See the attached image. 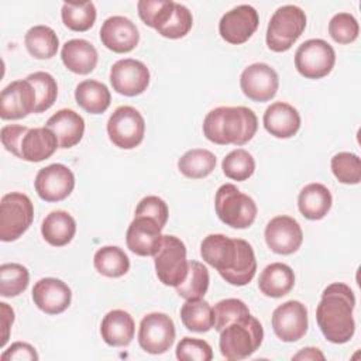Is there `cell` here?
Instances as JSON below:
<instances>
[{
  "mask_svg": "<svg viewBox=\"0 0 361 361\" xmlns=\"http://www.w3.org/2000/svg\"><path fill=\"white\" fill-rule=\"evenodd\" d=\"M333 197L330 190L317 182L306 185L298 196V207L307 220H322L331 209Z\"/></svg>",
  "mask_w": 361,
  "mask_h": 361,
  "instance_id": "cell-28",
  "label": "cell"
},
{
  "mask_svg": "<svg viewBox=\"0 0 361 361\" xmlns=\"http://www.w3.org/2000/svg\"><path fill=\"white\" fill-rule=\"evenodd\" d=\"M1 361H37L38 354L35 348L24 341L13 343L7 350L0 355Z\"/></svg>",
  "mask_w": 361,
  "mask_h": 361,
  "instance_id": "cell-48",
  "label": "cell"
},
{
  "mask_svg": "<svg viewBox=\"0 0 361 361\" xmlns=\"http://www.w3.org/2000/svg\"><path fill=\"white\" fill-rule=\"evenodd\" d=\"M200 255L230 285L244 286L255 276V254L251 244L243 238L209 234L200 244Z\"/></svg>",
  "mask_w": 361,
  "mask_h": 361,
  "instance_id": "cell-1",
  "label": "cell"
},
{
  "mask_svg": "<svg viewBox=\"0 0 361 361\" xmlns=\"http://www.w3.org/2000/svg\"><path fill=\"white\" fill-rule=\"evenodd\" d=\"M306 28L305 11L293 4L275 10L267 28V45L274 52L288 51Z\"/></svg>",
  "mask_w": 361,
  "mask_h": 361,
  "instance_id": "cell-6",
  "label": "cell"
},
{
  "mask_svg": "<svg viewBox=\"0 0 361 361\" xmlns=\"http://www.w3.org/2000/svg\"><path fill=\"white\" fill-rule=\"evenodd\" d=\"M14 322V310L4 302L0 303V323H1V341L0 347H4L8 336H10V329Z\"/></svg>",
  "mask_w": 361,
  "mask_h": 361,
  "instance_id": "cell-49",
  "label": "cell"
},
{
  "mask_svg": "<svg viewBox=\"0 0 361 361\" xmlns=\"http://www.w3.org/2000/svg\"><path fill=\"white\" fill-rule=\"evenodd\" d=\"M56 135L59 148H71L76 145L85 133L83 117L71 109H61L52 114L47 126Z\"/></svg>",
  "mask_w": 361,
  "mask_h": 361,
  "instance_id": "cell-24",
  "label": "cell"
},
{
  "mask_svg": "<svg viewBox=\"0 0 361 361\" xmlns=\"http://www.w3.org/2000/svg\"><path fill=\"white\" fill-rule=\"evenodd\" d=\"M358 21L350 13H337L329 23V34L337 44L354 42L358 37Z\"/></svg>",
  "mask_w": 361,
  "mask_h": 361,
  "instance_id": "cell-44",
  "label": "cell"
},
{
  "mask_svg": "<svg viewBox=\"0 0 361 361\" xmlns=\"http://www.w3.org/2000/svg\"><path fill=\"white\" fill-rule=\"evenodd\" d=\"M30 283L28 269L17 262H6L0 265V295L3 298H14L23 293Z\"/></svg>",
  "mask_w": 361,
  "mask_h": 361,
  "instance_id": "cell-37",
  "label": "cell"
},
{
  "mask_svg": "<svg viewBox=\"0 0 361 361\" xmlns=\"http://www.w3.org/2000/svg\"><path fill=\"white\" fill-rule=\"evenodd\" d=\"M183 326L196 333H206L214 327V312L209 302L202 299H189L180 307Z\"/></svg>",
  "mask_w": 361,
  "mask_h": 361,
  "instance_id": "cell-32",
  "label": "cell"
},
{
  "mask_svg": "<svg viewBox=\"0 0 361 361\" xmlns=\"http://www.w3.org/2000/svg\"><path fill=\"white\" fill-rule=\"evenodd\" d=\"M59 148L56 135L48 127L28 128L20 142L18 158L28 162L48 159Z\"/></svg>",
  "mask_w": 361,
  "mask_h": 361,
  "instance_id": "cell-23",
  "label": "cell"
},
{
  "mask_svg": "<svg viewBox=\"0 0 361 361\" xmlns=\"http://www.w3.org/2000/svg\"><path fill=\"white\" fill-rule=\"evenodd\" d=\"M264 340V329L251 313L230 323L220 331V353L227 360H244L252 355Z\"/></svg>",
  "mask_w": 361,
  "mask_h": 361,
  "instance_id": "cell-4",
  "label": "cell"
},
{
  "mask_svg": "<svg viewBox=\"0 0 361 361\" xmlns=\"http://www.w3.org/2000/svg\"><path fill=\"white\" fill-rule=\"evenodd\" d=\"M134 216H147V217L155 220L164 228L168 221L169 210H168V206L164 199L151 195V196L142 197L138 202Z\"/></svg>",
  "mask_w": 361,
  "mask_h": 361,
  "instance_id": "cell-46",
  "label": "cell"
},
{
  "mask_svg": "<svg viewBox=\"0 0 361 361\" xmlns=\"http://www.w3.org/2000/svg\"><path fill=\"white\" fill-rule=\"evenodd\" d=\"M135 333V323L131 314L121 309L110 310L102 320L100 334L106 344L111 347L128 345Z\"/></svg>",
  "mask_w": 361,
  "mask_h": 361,
  "instance_id": "cell-26",
  "label": "cell"
},
{
  "mask_svg": "<svg viewBox=\"0 0 361 361\" xmlns=\"http://www.w3.org/2000/svg\"><path fill=\"white\" fill-rule=\"evenodd\" d=\"M209 271L199 261H189L188 275L185 281L176 286V293L189 300V299H202L209 289Z\"/></svg>",
  "mask_w": 361,
  "mask_h": 361,
  "instance_id": "cell-35",
  "label": "cell"
},
{
  "mask_svg": "<svg viewBox=\"0 0 361 361\" xmlns=\"http://www.w3.org/2000/svg\"><path fill=\"white\" fill-rule=\"evenodd\" d=\"M32 300L44 313L59 314L69 307L72 290L58 278H42L32 288Z\"/></svg>",
  "mask_w": 361,
  "mask_h": 361,
  "instance_id": "cell-21",
  "label": "cell"
},
{
  "mask_svg": "<svg viewBox=\"0 0 361 361\" xmlns=\"http://www.w3.org/2000/svg\"><path fill=\"white\" fill-rule=\"evenodd\" d=\"M63 24L78 32L87 31L96 21V7L93 1L82 3H63L61 10Z\"/></svg>",
  "mask_w": 361,
  "mask_h": 361,
  "instance_id": "cell-36",
  "label": "cell"
},
{
  "mask_svg": "<svg viewBox=\"0 0 361 361\" xmlns=\"http://www.w3.org/2000/svg\"><path fill=\"white\" fill-rule=\"evenodd\" d=\"M217 217L233 228H248L257 217V204L252 197L243 193L235 185H221L214 196Z\"/></svg>",
  "mask_w": 361,
  "mask_h": 361,
  "instance_id": "cell-5",
  "label": "cell"
},
{
  "mask_svg": "<svg viewBox=\"0 0 361 361\" xmlns=\"http://www.w3.org/2000/svg\"><path fill=\"white\" fill-rule=\"evenodd\" d=\"M175 353L176 358L182 361H210L213 358L210 344L195 337H183L178 343Z\"/></svg>",
  "mask_w": 361,
  "mask_h": 361,
  "instance_id": "cell-45",
  "label": "cell"
},
{
  "mask_svg": "<svg viewBox=\"0 0 361 361\" xmlns=\"http://www.w3.org/2000/svg\"><path fill=\"white\" fill-rule=\"evenodd\" d=\"M145 134V121L141 113L131 106H120L107 120V135L121 149L138 147Z\"/></svg>",
  "mask_w": 361,
  "mask_h": 361,
  "instance_id": "cell-10",
  "label": "cell"
},
{
  "mask_svg": "<svg viewBox=\"0 0 361 361\" xmlns=\"http://www.w3.org/2000/svg\"><path fill=\"white\" fill-rule=\"evenodd\" d=\"M154 264L157 276L164 285L173 288L180 285L188 275L189 267L183 241L175 235L165 234L159 250L154 255Z\"/></svg>",
  "mask_w": 361,
  "mask_h": 361,
  "instance_id": "cell-8",
  "label": "cell"
},
{
  "mask_svg": "<svg viewBox=\"0 0 361 361\" xmlns=\"http://www.w3.org/2000/svg\"><path fill=\"white\" fill-rule=\"evenodd\" d=\"M213 312H214V330H217L219 333L230 323L250 314L248 306L241 299H235V298L223 299L217 302L213 307Z\"/></svg>",
  "mask_w": 361,
  "mask_h": 361,
  "instance_id": "cell-42",
  "label": "cell"
},
{
  "mask_svg": "<svg viewBox=\"0 0 361 361\" xmlns=\"http://www.w3.org/2000/svg\"><path fill=\"white\" fill-rule=\"evenodd\" d=\"M354 307L355 296L348 285L334 282L323 290L316 309V320L326 340L344 344L353 338L355 331Z\"/></svg>",
  "mask_w": 361,
  "mask_h": 361,
  "instance_id": "cell-2",
  "label": "cell"
},
{
  "mask_svg": "<svg viewBox=\"0 0 361 361\" xmlns=\"http://www.w3.org/2000/svg\"><path fill=\"white\" fill-rule=\"evenodd\" d=\"M76 233L75 219L65 210L51 212L42 221L41 234L54 247H63L72 241Z\"/></svg>",
  "mask_w": 361,
  "mask_h": 361,
  "instance_id": "cell-29",
  "label": "cell"
},
{
  "mask_svg": "<svg viewBox=\"0 0 361 361\" xmlns=\"http://www.w3.org/2000/svg\"><path fill=\"white\" fill-rule=\"evenodd\" d=\"M336 179L345 185H357L361 180V159L353 152H338L330 162Z\"/></svg>",
  "mask_w": 361,
  "mask_h": 361,
  "instance_id": "cell-41",
  "label": "cell"
},
{
  "mask_svg": "<svg viewBox=\"0 0 361 361\" xmlns=\"http://www.w3.org/2000/svg\"><path fill=\"white\" fill-rule=\"evenodd\" d=\"M75 99L79 107L90 114L104 113L111 102L109 87L94 79L82 80L75 89Z\"/></svg>",
  "mask_w": 361,
  "mask_h": 361,
  "instance_id": "cell-30",
  "label": "cell"
},
{
  "mask_svg": "<svg viewBox=\"0 0 361 361\" xmlns=\"http://www.w3.org/2000/svg\"><path fill=\"white\" fill-rule=\"evenodd\" d=\"M37 93L27 79L14 80L0 94V117L3 120H18L35 111Z\"/></svg>",
  "mask_w": 361,
  "mask_h": 361,
  "instance_id": "cell-18",
  "label": "cell"
},
{
  "mask_svg": "<svg viewBox=\"0 0 361 361\" xmlns=\"http://www.w3.org/2000/svg\"><path fill=\"white\" fill-rule=\"evenodd\" d=\"M262 123L271 135L276 138H290L300 128V114L289 103L275 102L267 107Z\"/></svg>",
  "mask_w": 361,
  "mask_h": 361,
  "instance_id": "cell-22",
  "label": "cell"
},
{
  "mask_svg": "<svg viewBox=\"0 0 361 361\" xmlns=\"http://www.w3.org/2000/svg\"><path fill=\"white\" fill-rule=\"evenodd\" d=\"M175 1L172 0H140L137 3L138 16L151 28H161L168 23L173 13Z\"/></svg>",
  "mask_w": 361,
  "mask_h": 361,
  "instance_id": "cell-40",
  "label": "cell"
},
{
  "mask_svg": "<svg viewBox=\"0 0 361 361\" xmlns=\"http://www.w3.org/2000/svg\"><path fill=\"white\" fill-rule=\"evenodd\" d=\"M34 188L42 200L61 202L72 193L75 188V175L63 164H51L38 171Z\"/></svg>",
  "mask_w": 361,
  "mask_h": 361,
  "instance_id": "cell-15",
  "label": "cell"
},
{
  "mask_svg": "<svg viewBox=\"0 0 361 361\" xmlns=\"http://www.w3.org/2000/svg\"><path fill=\"white\" fill-rule=\"evenodd\" d=\"M61 59L68 71L78 75H87L94 71L99 55L93 44L82 38H73L63 44Z\"/></svg>",
  "mask_w": 361,
  "mask_h": 361,
  "instance_id": "cell-25",
  "label": "cell"
},
{
  "mask_svg": "<svg viewBox=\"0 0 361 361\" xmlns=\"http://www.w3.org/2000/svg\"><path fill=\"white\" fill-rule=\"evenodd\" d=\"M24 45L28 54L35 59H49L56 55L59 39L56 32L48 25H34L24 37Z\"/></svg>",
  "mask_w": 361,
  "mask_h": 361,
  "instance_id": "cell-31",
  "label": "cell"
},
{
  "mask_svg": "<svg viewBox=\"0 0 361 361\" xmlns=\"http://www.w3.org/2000/svg\"><path fill=\"white\" fill-rule=\"evenodd\" d=\"M307 309L299 300H288L272 313V330L285 343L300 340L307 331Z\"/></svg>",
  "mask_w": 361,
  "mask_h": 361,
  "instance_id": "cell-13",
  "label": "cell"
},
{
  "mask_svg": "<svg viewBox=\"0 0 361 361\" xmlns=\"http://www.w3.org/2000/svg\"><path fill=\"white\" fill-rule=\"evenodd\" d=\"M334 63V48L320 38L305 41L295 52V68L306 79H320L327 76L333 71Z\"/></svg>",
  "mask_w": 361,
  "mask_h": 361,
  "instance_id": "cell-9",
  "label": "cell"
},
{
  "mask_svg": "<svg viewBox=\"0 0 361 361\" xmlns=\"http://www.w3.org/2000/svg\"><path fill=\"white\" fill-rule=\"evenodd\" d=\"M193 25V17L192 13L189 11V8L180 3H175L173 7V13L171 16V18L168 20V23L165 25H162L161 28H158V34L169 38V39H178L185 37L190 28Z\"/></svg>",
  "mask_w": 361,
  "mask_h": 361,
  "instance_id": "cell-43",
  "label": "cell"
},
{
  "mask_svg": "<svg viewBox=\"0 0 361 361\" xmlns=\"http://www.w3.org/2000/svg\"><path fill=\"white\" fill-rule=\"evenodd\" d=\"M173 320L161 312H152L142 317L138 329V344L148 354H164L175 341Z\"/></svg>",
  "mask_w": 361,
  "mask_h": 361,
  "instance_id": "cell-11",
  "label": "cell"
},
{
  "mask_svg": "<svg viewBox=\"0 0 361 361\" xmlns=\"http://www.w3.org/2000/svg\"><path fill=\"white\" fill-rule=\"evenodd\" d=\"M96 271L107 278H118L128 272L130 258L117 245H106L96 251L93 257Z\"/></svg>",
  "mask_w": 361,
  "mask_h": 361,
  "instance_id": "cell-33",
  "label": "cell"
},
{
  "mask_svg": "<svg viewBox=\"0 0 361 361\" xmlns=\"http://www.w3.org/2000/svg\"><path fill=\"white\" fill-rule=\"evenodd\" d=\"M27 131H28V127H25V126H20V124L4 126L0 131V138H1L3 147L8 152H11L13 155H16L18 158L20 142Z\"/></svg>",
  "mask_w": 361,
  "mask_h": 361,
  "instance_id": "cell-47",
  "label": "cell"
},
{
  "mask_svg": "<svg viewBox=\"0 0 361 361\" xmlns=\"http://www.w3.org/2000/svg\"><path fill=\"white\" fill-rule=\"evenodd\" d=\"M216 168V155L204 148H193L186 151L178 161V169L190 179H202L209 176Z\"/></svg>",
  "mask_w": 361,
  "mask_h": 361,
  "instance_id": "cell-34",
  "label": "cell"
},
{
  "mask_svg": "<svg viewBox=\"0 0 361 361\" xmlns=\"http://www.w3.org/2000/svg\"><path fill=\"white\" fill-rule=\"evenodd\" d=\"M110 83L120 94L138 96L149 85V69L138 59H118L110 68Z\"/></svg>",
  "mask_w": 361,
  "mask_h": 361,
  "instance_id": "cell-12",
  "label": "cell"
},
{
  "mask_svg": "<svg viewBox=\"0 0 361 361\" xmlns=\"http://www.w3.org/2000/svg\"><path fill=\"white\" fill-rule=\"evenodd\" d=\"M295 285L292 268L283 262H272L259 274L258 288L269 298H282L288 295Z\"/></svg>",
  "mask_w": 361,
  "mask_h": 361,
  "instance_id": "cell-27",
  "label": "cell"
},
{
  "mask_svg": "<svg viewBox=\"0 0 361 361\" xmlns=\"http://www.w3.org/2000/svg\"><path fill=\"white\" fill-rule=\"evenodd\" d=\"M34 220V204L21 192H11L0 202V240L4 243L18 240Z\"/></svg>",
  "mask_w": 361,
  "mask_h": 361,
  "instance_id": "cell-7",
  "label": "cell"
},
{
  "mask_svg": "<svg viewBox=\"0 0 361 361\" xmlns=\"http://www.w3.org/2000/svg\"><path fill=\"white\" fill-rule=\"evenodd\" d=\"M162 227L147 216H134L126 233V243L131 252L141 257H154L161 247Z\"/></svg>",
  "mask_w": 361,
  "mask_h": 361,
  "instance_id": "cell-19",
  "label": "cell"
},
{
  "mask_svg": "<svg viewBox=\"0 0 361 361\" xmlns=\"http://www.w3.org/2000/svg\"><path fill=\"white\" fill-rule=\"evenodd\" d=\"M258 24L257 10L250 4H240L223 14L219 21V34L226 42L240 45L251 38Z\"/></svg>",
  "mask_w": 361,
  "mask_h": 361,
  "instance_id": "cell-16",
  "label": "cell"
},
{
  "mask_svg": "<svg viewBox=\"0 0 361 361\" xmlns=\"http://www.w3.org/2000/svg\"><path fill=\"white\" fill-rule=\"evenodd\" d=\"M35 89L37 106L34 113H42L52 107L58 97V85L55 78L48 72H34L25 78Z\"/></svg>",
  "mask_w": 361,
  "mask_h": 361,
  "instance_id": "cell-39",
  "label": "cell"
},
{
  "mask_svg": "<svg viewBox=\"0 0 361 361\" xmlns=\"http://www.w3.org/2000/svg\"><path fill=\"white\" fill-rule=\"evenodd\" d=\"M292 360H302V361H323L324 360V354L319 350V348H314V347H306V348H302L299 353H296Z\"/></svg>",
  "mask_w": 361,
  "mask_h": 361,
  "instance_id": "cell-50",
  "label": "cell"
},
{
  "mask_svg": "<svg viewBox=\"0 0 361 361\" xmlns=\"http://www.w3.org/2000/svg\"><path fill=\"white\" fill-rule=\"evenodd\" d=\"M265 243L271 251L281 255L296 252L303 241V231L299 223L290 216H276L265 227Z\"/></svg>",
  "mask_w": 361,
  "mask_h": 361,
  "instance_id": "cell-17",
  "label": "cell"
},
{
  "mask_svg": "<svg viewBox=\"0 0 361 361\" xmlns=\"http://www.w3.org/2000/svg\"><path fill=\"white\" fill-rule=\"evenodd\" d=\"M243 93L252 102H268L275 97L279 87L276 71L264 62L248 65L240 76Z\"/></svg>",
  "mask_w": 361,
  "mask_h": 361,
  "instance_id": "cell-14",
  "label": "cell"
},
{
  "mask_svg": "<svg viewBox=\"0 0 361 361\" xmlns=\"http://www.w3.org/2000/svg\"><path fill=\"white\" fill-rule=\"evenodd\" d=\"M258 128L255 113L244 106H221L210 110L203 120L204 137L219 145H244Z\"/></svg>",
  "mask_w": 361,
  "mask_h": 361,
  "instance_id": "cell-3",
  "label": "cell"
},
{
  "mask_svg": "<svg viewBox=\"0 0 361 361\" xmlns=\"http://www.w3.org/2000/svg\"><path fill=\"white\" fill-rule=\"evenodd\" d=\"M221 169L228 179L243 182V180H247L254 173L255 161L247 149L237 148L228 152L223 158Z\"/></svg>",
  "mask_w": 361,
  "mask_h": 361,
  "instance_id": "cell-38",
  "label": "cell"
},
{
  "mask_svg": "<svg viewBox=\"0 0 361 361\" xmlns=\"http://www.w3.org/2000/svg\"><path fill=\"white\" fill-rule=\"evenodd\" d=\"M100 41L107 49L117 54H126L138 45L140 32L130 18L124 16H111L102 24Z\"/></svg>",
  "mask_w": 361,
  "mask_h": 361,
  "instance_id": "cell-20",
  "label": "cell"
}]
</instances>
